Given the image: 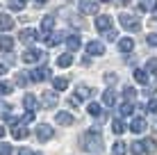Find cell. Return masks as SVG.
Masks as SVG:
<instances>
[{"label": "cell", "instance_id": "41", "mask_svg": "<svg viewBox=\"0 0 157 155\" xmlns=\"http://www.w3.org/2000/svg\"><path fill=\"white\" fill-rule=\"evenodd\" d=\"M32 119H34V112H30V110H28V112L23 114V119H21V123H30Z\"/></svg>", "mask_w": 157, "mask_h": 155}, {"label": "cell", "instance_id": "21", "mask_svg": "<svg viewBox=\"0 0 157 155\" xmlns=\"http://www.w3.org/2000/svg\"><path fill=\"white\" fill-rule=\"evenodd\" d=\"M118 48H121V52H132L134 41L130 39V37H125V39H121V41H118Z\"/></svg>", "mask_w": 157, "mask_h": 155}, {"label": "cell", "instance_id": "13", "mask_svg": "<svg viewBox=\"0 0 157 155\" xmlns=\"http://www.w3.org/2000/svg\"><path fill=\"white\" fill-rule=\"evenodd\" d=\"M66 46H68V50H71V52H75V50H80L82 41H80L78 34H71V37H66Z\"/></svg>", "mask_w": 157, "mask_h": 155}, {"label": "cell", "instance_id": "45", "mask_svg": "<svg viewBox=\"0 0 157 155\" xmlns=\"http://www.w3.org/2000/svg\"><path fill=\"white\" fill-rule=\"evenodd\" d=\"M16 155H34V153H32V151H30V148H21V151H18V153H16Z\"/></svg>", "mask_w": 157, "mask_h": 155}, {"label": "cell", "instance_id": "46", "mask_svg": "<svg viewBox=\"0 0 157 155\" xmlns=\"http://www.w3.org/2000/svg\"><path fill=\"white\" fill-rule=\"evenodd\" d=\"M105 80H107V82H114L116 76H114V73H109V76H105Z\"/></svg>", "mask_w": 157, "mask_h": 155}, {"label": "cell", "instance_id": "24", "mask_svg": "<svg viewBox=\"0 0 157 155\" xmlns=\"http://www.w3.org/2000/svg\"><path fill=\"white\" fill-rule=\"evenodd\" d=\"M57 64H59L62 68L71 66V64H73V55H71V52H66V55H59V57H57Z\"/></svg>", "mask_w": 157, "mask_h": 155}, {"label": "cell", "instance_id": "47", "mask_svg": "<svg viewBox=\"0 0 157 155\" xmlns=\"http://www.w3.org/2000/svg\"><path fill=\"white\" fill-rule=\"evenodd\" d=\"M5 73H7V66H5V64L0 62V76H5Z\"/></svg>", "mask_w": 157, "mask_h": 155}, {"label": "cell", "instance_id": "3", "mask_svg": "<svg viewBox=\"0 0 157 155\" xmlns=\"http://www.w3.org/2000/svg\"><path fill=\"white\" fill-rule=\"evenodd\" d=\"M43 55H46V52L39 50V48H28V50H25L23 55H21V60H23L25 64H34V62L43 60Z\"/></svg>", "mask_w": 157, "mask_h": 155}, {"label": "cell", "instance_id": "33", "mask_svg": "<svg viewBox=\"0 0 157 155\" xmlns=\"http://www.w3.org/2000/svg\"><path fill=\"white\" fill-rule=\"evenodd\" d=\"M141 144H144V151H146V153H155V151H157V144H155V139H144Z\"/></svg>", "mask_w": 157, "mask_h": 155}, {"label": "cell", "instance_id": "23", "mask_svg": "<svg viewBox=\"0 0 157 155\" xmlns=\"http://www.w3.org/2000/svg\"><path fill=\"white\" fill-rule=\"evenodd\" d=\"M134 80H137L139 84H148V71H146V68H137V71H134Z\"/></svg>", "mask_w": 157, "mask_h": 155}, {"label": "cell", "instance_id": "18", "mask_svg": "<svg viewBox=\"0 0 157 155\" xmlns=\"http://www.w3.org/2000/svg\"><path fill=\"white\" fill-rule=\"evenodd\" d=\"M139 9H141V12H155L157 0H139Z\"/></svg>", "mask_w": 157, "mask_h": 155}, {"label": "cell", "instance_id": "8", "mask_svg": "<svg viewBox=\"0 0 157 155\" xmlns=\"http://www.w3.org/2000/svg\"><path fill=\"white\" fill-rule=\"evenodd\" d=\"M86 55H94V57L105 55V46H102L100 41H89V44H86Z\"/></svg>", "mask_w": 157, "mask_h": 155}, {"label": "cell", "instance_id": "7", "mask_svg": "<svg viewBox=\"0 0 157 155\" xmlns=\"http://www.w3.org/2000/svg\"><path fill=\"white\" fill-rule=\"evenodd\" d=\"M80 12L82 14H98V2L96 0H80Z\"/></svg>", "mask_w": 157, "mask_h": 155}, {"label": "cell", "instance_id": "9", "mask_svg": "<svg viewBox=\"0 0 157 155\" xmlns=\"http://www.w3.org/2000/svg\"><path fill=\"white\" fill-rule=\"evenodd\" d=\"M43 105H46L48 110H52V107H57V103H59V98H57V94L55 91H43Z\"/></svg>", "mask_w": 157, "mask_h": 155}, {"label": "cell", "instance_id": "17", "mask_svg": "<svg viewBox=\"0 0 157 155\" xmlns=\"http://www.w3.org/2000/svg\"><path fill=\"white\" fill-rule=\"evenodd\" d=\"M52 28H55V18H52V16H46V18L41 21V30L46 32V34H52Z\"/></svg>", "mask_w": 157, "mask_h": 155}, {"label": "cell", "instance_id": "38", "mask_svg": "<svg viewBox=\"0 0 157 155\" xmlns=\"http://www.w3.org/2000/svg\"><path fill=\"white\" fill-rule=\"evenodd\" d=\"M7 94H12V84L9 82H0V96H7Z\"/></svg>", "mask_w": 157, "mask_h": 155}, {"label": "cell", "instance_id": "19", "mask_svg": "<svg viewBox=\"0 0 157 155\" xmlns=\"http://www.w3.org/2000/svg\"><path fill=\"white\" fill-rule=\"evenodd\" d=\"M0 48H2L5 52H9L14 48V37H5V34H0Z\"/></svg>", "mask_w": 157, "mask_h": 155}, {"label": "cell", "instance_id": "1", "mask_svg": "<svg viewBox=\"0 0 157 155\" xmlns=\"http://www.w3.org/2000/svg\"><path fill=\"white\" fill-rule=\"evenodd\" d=\"M82 148L84 151H91V153H100L102 151V135L98 128H91V130H86L82 135Z\"/></svg>", "mask_w": 157, "mask_h": 155}, {"label": "cell", "instance_id": "27", "mask_svg": "<svg viewBox=\"0 0 157 155\" xmlns=\"http://www.w3.org/2000/svg\"><path fill=\"white\" fill-rule=\"evenodd\" d=\"M91 94H94V89H89V87L82 84V87H78V94H75V96H78L80 100H84V98H91Z\"/></svg>", "mask_w": 157, "mask_h": 155}, {"label": "cell", "instance_id": "16", "mask_svg": "<svg viewBox=\"0 0 157 155\" xmlns=\"http://www.w3.org/2000/svg\"><path fill=\"white\" fill-rule=\"evenodd\" d=\"M64 37H66L64 32H55V34H48L46 44H48V46H59V44L64 41Z\"/></svg>", "mask_w": 157, "mask_h": 155}, {"label": "cell", "instance_id": "43", "mask_svg": "<svg viewBox=\"0 0 157 155\" xmlns=\"http://www.w3.org/2000/svg\"><path fill=\"white\" fill-rule=\"evenodd\" d=\"M105 37H107V41H114V39H116V37H118V34H116V30H114V28H112L109 32H105Z\"/></svg>", "mask_w": 157, "mask_h": 155}, {"label": "cell", "instance_id": "36", "mask_svg": "<svg viewBox=\"0 0 157 155\" xmlns=\"http://www.w3.org/2000/svg\"><path fill=\"white\" fill-rule=\"evenodd\" d=\"M9 7H12V12H21V9L25 7V2H23V0H12V2H9Z\"/></svg>", "mask_w": 157, "mask_h": 155}, {"label": "cell", "instance_id": "32", "mask_svg": "<svg viewBox=\"0 0 157 155\" xmlns=\"http://www.w3.org/2000/svg\"><path fill=\"white\" fill-rule=\"evenodd\" d=\"M0 116H2V119H9V116H12V105L9 103H0Z\"/></svg>", "mask_w": 157, "mask_h": 155}, {"label": "cell", "instance_id": "15", "mask_svg": "<svg viewBox=\"0 0 157 155\" xmlns=\"http://www.w3.org/2000/svg\"><path fill=\"white\" fill-rule=\"evenodd\" d=\"M28 135H30V130L23 128V126H14L12 128V137H14V139H25Z\"/></svg>", "mask_w": 157, "mask_h": 155}, {"label": "cell", "instance_id": "48", "mask_svg": "<svg viewBox=\"0 0 157 155\" xmlns=\"http://www.w3.org/2000/svg\"><path fill=\"white\" fill-rule=\"evenodd\" d=\"M116 2H118V5H128L130 0H116Z\"/></svg>", "mask_w": 157, "mask_h": 155}, {"label": "cell", "instance_id": "30", "mask_svg": "<svg viewBox=\"0 0 157 155\" xmlns=\"http://www.w3.org/2000/svg\"><path fill=\"white\" fill-rule=\"evenodd\" d=\"M28 82H30L28 71H21V73H16V84H18V87H25Z\"/></svg>", "mask_w": 157, "mask_h": 155}, {"label": "cell", "instance_id": "50", "mask_svg": "<svg viewBox=\"0 0 157 155\" xmlns=\"http://www.w3.org/2000/svg\"><path fill=\"white\" fill-rule=\"evenodd\" d=\"M36 2H39V5H46V2H48V0H36Z\"/></svg>", "mask_w": 157, "mask_h": 155}, {"label": "cell", "instance_id": "34", "mask_svg": "<svg viewBox=\"0 0 157 155\" xmlns=\"http://www.w3.org/2000/svg\"><path fill=\"white\" fill-rule=\"evenodd\" d=\"M118 112H121V116H130V114L134 112V103H123Z\"/></svg>", "mask_w": 157, "mask_h": 155}, {"label": "cell", "instance_id": "49", "mask_svg": "<svg viewBox=\"0 0 157 155\" xmlns=\"http://www.w3.org/2000/svg\"><path fill=\"white\" fill-rule=\"evenodd\" d=\"M2 135H5V128H2V126H0V137H2Z\"/></svg>", "mask_w": 157, "mask_h": 155}, {"label": "cell", "instance_id": "44", "mask_svg": "<svg viewBox=\"0 0 157 155\" xmlns=\"http://www.w3.org/2000/svg\"><path fill=\"white\" fill-rule=\"evenodd\" d=\"M68 105H71V107H78V105H80V98H78V96H71V98H68Z\"/></svg>", "mask_w": 157, "mask_h": 155}, {"label": "cell", "instance_id": "4", "mask_svg": "<svg viewBox=\"0 0 157 155\" xmlns=\"http://www.w3.org/2000/svg\"><path fill=\"white\" fill-rule=\"evenodd\" d=\"M48 78H50V68L48 66H39L34 71H30V80H34V82H43Z\"/></svg>", "mask_w": 157, "mask_h": 155}, {"label": "cell", "instance_id": "22", "mask_svg": "<svg viewBox=\"0 0 157 155\" xmlns=\"http://www.w3.org/2000/svg\"><path fill=\"white\" fill-rule=\"evenodd\" d=\"M66 87H68L66 78H52V89H55V91H64Z\"/></svg>", "mask_w": 157, "mask_h": 155}, {"label": "cell", "instance_id": "10", "mask_svg": "<svg viewBox=\"0 0 157 155\" xmlns=\"http://www.w3.org/2000/svg\"><path fill=\"white\" fill-rule=\"evenodd\" d=\"M96 28H98L100 32H109L112 30V16H98V18H96Z\"/></svg>", "mask_w": 157, "mask_h": 155}, {"label": "cell", "instance_id": "39", "mask_svg": "<svg viewBox=\"0 0 157 155\" xmlns=\"http://www.w3.org/2000/svg\"><path fill=\"white\" fill-rule=\"evenodd\" d=\"M12 153H14L12 144H0V155H12Z\"/></svg>", "mask_w": 157, "mask_h": 155}, {"label": "cell", "instance_id": "5", "mask_svg": "<svg viewBox=\"0 0 157 155\" xmlns=\"http://www.w3.org/2000/svg\"><path fill=\"white\" fill-rule=\"evenodd\" d=\"M18 39L23 41V44H32V41L41 39V37H39V32H36V30H32V28H25V30H21Z\"/></svg>", "mask_w": 157, "mask_h": 155}, {"label": "cell", "instance_id": "6", "mask_svg": "<svg viewBox=\"0 0 157 155\" xmlns=\"http://www.w3.org/2000/svg\"><path fill=\"white\" fill-rule=\"evenodd\" d=\"M34 132H36V137H39L41 141H48L52 137V128L48 126V123H41V126H36L34 128Z\"/></svg>", "mask_w": 157, "mask_h": 155}, {"label": "cell", "instance_id": "11", "mask_svg": "<svg viewBox=\"0 0 157 155\" xmlns=\"http://www.w3.org/2000/svg\"><path fill=\"white\" fill-rule=\"evenodd\" d=\"M55 121H57L59 126H71V123H73L75 119H73V114H71V112H57Z\"/></svg>", "mask_w": 157, "mask_h": 155}, {"label": "cell", "instance_id": "31", "mask_svg": "<svg viewBox=\"0 0 157 155\" xmlns=\"http://www.w3.org/2000/svg\"><path fill=\"white\" fill-rule=\"evenodd\" d=\"M134 96H137V91H134V87H125L123 89V98H125V103H132Z\"/></svg>", "mask_w": 157, "mask_h": 155}, {"label": "cell", "instance_id": "12", "mask_svg": "<svg viewBox=\"0 0 157 155\" xmlns=\"http://www.w3.org/2000/svg\"><path fill=\"white\" fill-rule=\"evenodd\" d=\"M130 130L137 132V135H139V132H144V130H146V119H141V116L132 119V121H130Z\"/></svg>", "mask_w": 157, "mask_h": 155}, {"label": "cell", "instance_id": "29", "mask_svg": "<svg viewBox=\"0 0 157 155\" xmlns=\"http://www.w3.org/2000/svg\"><path fill=\"white\" fill-rule=\"evenodd\" d=\"M128 153V146L123 141H116L114 146H112V155H125Z\"/></svg>", "mask_w": 157, "mask_h": 155}, {"label": "cell", "instance_id": "14", "mask_svg": "<svg viewBox=\"0 0 157 155\" xmlns=\"http://www.w3.org/2000/svg\"><path fill=\"white\" fill-rule=\"evenodd\" d=\"M14 28V18H12V16H9V14H0V30H12Z\"/></svg>", "mask_w": 157, "mask_h": 155}, {"label": "cell", "instance_id": "20", "mask_svg": "<svg viewBox=\"0 0 157 155\" xmlns=\"http://www.w3.org/2000/svg\"><path fill=\"white\" fill-rule=\"evenodd\" d=\"M23 103H25V107H28L30 112H36V107H39V100H36L32 94H28V96H25V98H23Z\"/></svg>", "mask_w": 157, "mask_h": 155}, {"label": "cell", "instance_id": "52", "mask_svg": "<svg viewBox=\"0 0 157 155\" xmlns=\"http://www.w3.org/2000/svg\"><path fill=\"white\" fill-rule=\"evenodd\" d=\"M100 2H109V0H100Z\"/></svg>", "mask_w": 157, "mask_h": 155}, {"label": "cell", "instance_id": "40", "mask_svg": "<svg viewBox=\"0 0 157 155\" xmlns=\"http://www.w3.org/2000/svg\"><path fill=\"white\" fill-rule=\"evenodd\" d=\"M146 41H148V46H155V48H157V32L148 34V37H146Z\"/></svg>", "mask_w": 157, "mask_h": 155}, {"label": "cell", "instance_id": "51", "mask_svg": "<svg viewBox=\"0 0 157 155\" xmlns=\"http://www.w3.org/2000/svg\"><path fill=\"white\" fill-rule=\"evenodd\" d=\"M155 21H157V9H155Z\"/></svg>", "mask_w": 157, "mask_h": 155}, {"label": "cell", "instance_id": "26", "mask_svg": "<svg viewBox=\"0 0 157 155\" xmlns=\"http://www.w3.org/2000/svg\"><path fill=\"white\" fill-rule=\"evenodd\" d=\"M102 103H105L107 107H112V105L116 103V96H114V91H112V89H107V91L102 94Z\"/></svg>", "mask_w": 157, "mask_h": 155}, {"label": "cell", "instance_id": "25", "mask_svg": "<svg viewBox=\"0 0 157 155\" xmlns=\"http://www.w3.org/2000/svg\"><path fill=\"white\" fill-rule=\"evenodd\" d=\"M112 132H114V135H123V132H125V123H123L121 119H114L112 121Z\"/></svg>", "mask_w": 157, "mask_h": 155}, {"label": "cell", "instance_id": "35", "mask_svg": "<svg viewBox=\"0 0 157 155\" xmlns=\"http://www.w3.org/2000/svg\"><path fill=\"white\" fill-rule=\"evenodd\" d=\"M130 151H132V155H144V144L141 141H134V144H130Z\"/></svg>", "mask_w": 157, "mask_h": 155}, {"label": "cell", "instance_id": "2", "mask_svg": "<svg viewBox=\"0 0 157 155\" xmlns=\"http://www.w3.org/2000/svg\"><path fill=\"white\" fill-rule=\"evenodd\" d=\"M118 21H121L123 30H128V32H139L141 30V21H139L137 16H132V14H121Z\"/></svg>", "mask_w": 157, "mask_h": 155}, {"label": "cell", "instance_id": "42", "mask_svg": "<svg viewBox=\"0 0 157 155\" xmlns=\"http://www.w3.org/2000/svg\"><path fill=\"white\" fill-rule=\"evenodd\" d=\"M146 110H148L150 114H157V100H150V103L146 105Z\"/></svg>", "mask_w": 157, "mask_h": 155}, {"label": "cell", "instance_id": "28", "mask_svg": "<svg viewBox=\"0 0 157 155\" xmlns=\"http://www.w3.org/2000/svg\"><path fill=\"white\" fill-rule=\"evenodd\" d=\"M86 112H89L91 116H96V119H98V116H102V107L98 103H89V107H86Z\"/></svg>", "mask_w": 157, "mask_h": 155}, {"label": "cell", "instance_id": "37", "mask_svg": "<svg viewBox=\"0 0 157 155\" xmlns=\"http://www.w3.org/2000/svg\"><path fill=\"white\" fill-rule=\"evenodd\" d=\"M146 71H150V73H157V60L153 57V60H148L146 62Z\"/></svg>", "mask_w": 157, "mask_h": 155}]
</instances>
